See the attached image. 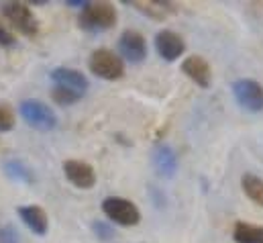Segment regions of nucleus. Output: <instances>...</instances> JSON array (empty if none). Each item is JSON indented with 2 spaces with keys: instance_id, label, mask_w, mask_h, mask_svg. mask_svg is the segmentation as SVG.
Segmentation results:
<instances>
[{
  "instance_id": "f257e3e1",
  "label": "nucleus",
  "mask_w": 263,
  "mask_h": 243,
  "mask_svg": "<svg viewBox=\"0 0 263 243\" xmlns=\"http://www.w3.org/2000/svg\"><path fill=\"white\" fill-rule=\"evenodd\" d=\"M117 25V10L110 2H88L80 14V27L90 31H104Z\"/></svg>"
},
{
  "instance_id": "f03ea898",
  "label": "nucleus",
  "mask_w": 263,
  "mask_h": 243,
  "mask_svg": "<svg viewBox=\"0 0 263 243\" xmlns=\"http://www.w3.org/2000/svg\"><path fill=\"white\" fill-rule=\"evenodd\" d=\"M88 65H90V72L102 80H119L125 74V63L121 60V56L110 49H104V47L96 49L90 56Z\"/></svg>"
},
{
  "instance_id": "7ed1b4c3",
  "label": "nucleus",
  "mask_w": 263,
  "mask_h": 243,
  "mask_svg": "<svg viewBox=\"0 0 263 243\" xmlns=\"http://www.w3.org/2000/svg\"><path fill=\"white\" fill-rule=\"evenodd\" d=\"M18 113L23 117V121L31 125L33 129L39 131H51L58 127V117L55 113L41 100H23L18 107Z\"/></svg>"
},
{
  "instance_id": "20e7f679",
  "label": "nucleus",
  "mask_w": 263,
  "mask_h": 243,
  "mask_svg": "<svg viewBox=\"0 0 263 243\" xmlns=\"http://www.w3.org/2000/svg\"><path fill=\"white\" fill-rule=\"evenodd\" d=\"M102 211H104V215L110 221H115L117 225H123V227H133V225H137L141 221L139 209L133 204L131 200H127V198L108 196L102 202Z\"/></svg>"
},
{
  "instance_id": "39448f33",
  "label": "nucleus",
  "mask_w": 263,
  "mask_h": 243,
  "mask_svg": "<svg viewBox=\"0 0 263 243\" xmlns=\"http://www.w3.org/2000/svg\"><path fill=\"white\" fill-rule=\"evenodd\" d=\"M2 12L4 16L8 19V23L12 27H16V31H21L23 35L27 37H33L37 35L39 31V25H37V19L33 16L31 8L27 4H21V2H6L2 6Z\"/></svg>"
},
{
  "instance_id": "423d86ee",
  "label": "nucleus",
  "mask_w": 263,
  "mask_h": 243,
  "mask_svg": "<svg viewBox=\"0 0 263 243\" xmlns=\"http://www.w3.org/2000/svg\"><path fill=\"white\" fill-rule=\"evenodd\" d=\"M233 94L245 111H251V113L263 111V86L259 82L249 80V78L237 80L233 84Z\"/></svg>"
},
{
  "instance_id": "0eeeda50",
  "label": "nucleus",
  "mask_w": 263,
  "mask_h": 243,
  "mask_svg": "<svg viewBox=\"0 0 263 243\" xmlns=\"http://www.w3.org/2000/svg\"><path fill=\"white\" fill-rule=\"evenodd\" d=\"M121 56L131 63H141L147 56V43L139 31H125L119 39Z\"/></svg>"
},
{
  "instance_id": "6e6552de",
  "label": "nucleus",
  "mask_w": 263,
  "mask_h": 243,
  "mask_svg": "<svg viewBox=\"0 0 263 243\" xmlns=\"http://www.w3.org/2000/svg\"><path fill=\"white\" fill-rule=\"evenodd\" d=\"M64 174L69 182L73 184L76 188H92L96 184V174H94V168L86 162H80V160H67L64 162Z\"/></svg>"
},
{
  "instance_id": "1a4fd4ad",
  "label": "nucleus",
  "mask_w": 263,
  "mask_h": 243,
  "mask_svg": "<svg viewBox=\"0 0 263 243\" xmlns=\"http://www.w3.org/2000/svg\"><path fill=\"white\" fill-rule=\"evenodd\" d=\"M155 47H157L159 56L165 61H176L184 54L186 43H184V39H182L178 33L165 29V31H159V33H157V37H155Z\"/></svg>"
},
{
  "instance_id": "9d476101",
  "label": "nucleus",
  "mask_w": 263,
  "mask_h": 243,
  "mask_svg": "<svg viewBox=\"0 0 263 243\" xmlns=\"http://www.w3.org/2000/svg\"><path fill=\"white\" fill-rule=\"evenodd\" d=\"M51 80L55 86L64 88V90H69L78 96H82L86 90H88V80L84 74L76 72V70H69V67H58L51 72Z\"/></svg>"
},
{
  "instance_id": "9b49d317",
  "label": "nucleus",
  "mask_w": 263,
  "mask_h": 243,
  "mask_svg": "<svg viewBox=\"0 0 263 243\" xmlns=\"http://www.w3.org/2000/svg\"><path fill=\"white\" fill-rule=\"evenodd\" d=\"M182 72L192 80L196 82L200 88H208L210 86V80H212V72H210V65L208 61L200 56H190L182 61Z\"/></svg>"
},
{
  "instance_id": "f8f14e48",
  "label": "nucleus",
  "mask_w": 263,
  "mask_h": 243,
  "mask_svg": "<svg viewBox=\"0 0 263 243\" xmlns=\"http://www.w3.org/2000/svg\"><path fill=\"white\" fill-rule=\"evenodd\" d=\"M151 162H153L155 172L163 178H172L178 170V158H176L174 149L167 145H157L151 153Z\"/></svg>"
},
{
  "instance_id": "ddd939ff",
  "label": "nucleus",
  "mask_w": 263,
  "mask_h": 243,
  "mask_svg": "<svg viewBox=\"0 0 263 243\" xmlns=\"http://www.w3.org/2000/svg\"><path fill=\"white\" fill-rule=\"evenodd\" d=\"M18 217L21 221L37 235H45L47 233V227H49V219H47V213L39 206V204H27V206H21L18 209Z\"/></svg>"
},
{
  "instance_id": "4468645a",
  "label": "nucleus",
  "mask_w": 263,
  "mask_h": 243,
  "mask_svg": "<svg viewBox=\"0 0 263 243\" xmlns=\"http://www.w3.org/2000/svg\"><path fill=\"white\" fill-rule=\"evenodd\" d=\"M135 8H139L143 14L151 16L153 21H163L165 16H170L174 12V4L172 2H133Z\"/></svg>"
},
{
  "instance_id": "2eb2a0df",
  "label": "nucleus",
  "mask_w": 263,
  "mask_h": 243,
  "mask_svg": "<svg viewBox=\"0 0 263 243\" xmlns=\"http://www.w3.org/2000/svg\"><path fill=\"white\" fill-rule=\"evenodd\" d=\"M233 237L237 243H263V227L253 223H237Z\"/></svg>"
},
{
  "instance_id": "dca6fc26",
  "label": "nucleus",
  "mask_w": 263,
  "mask_h": 243,
  "mask_svg": "<svg viewBox=\"0 0 263 243\" xmlns=\"http://www.w3.org/2000/svg\"><path fill=\"white\" fill-rule=\"evenodd\" d=\"M4 172L10 180H16V182H23V184H33L35 176L33 172L29 170L27 164H23L21 160H6L4 162Z\"/></svg>"
},
{
  "instance_id": "f3484780",
  "label": "nucleus",
  "mask_w": 263,
  "mask_h": 243,
  "mask_svg": "<svg viewBox=\"0 0 263 243\" xmlns=\"http://www.w3.org/2000/svg\"><path fill=\"white\" fill-rule=\"evenodd\" d=\"M241 186H243V192L255 202L263 206V180L253 176V174H245L243 180H241Z\"/></svg>"
},
{
  "instance_id": "a211bd4d",
  "label": "nucleus",
  "mask_w": 263,
  "mask_h": 243,
  "mask_svg": "<svg viewBox=\"0 0 263 243\" xmlns=\"http://www.w3.org/2000/svg\"><path fill=\"white\" fill-rule=\"evenodd\" d=\"M51 98H53L58 105H62V107L76 105V102L80 100L78 94H73V92H69V90H64V88H60V86H53V88H51Z\"/></svg>"
},
{
  "instance_id": "6ab92c4d",
  "label": "nucleus",
  "mask_w": 263,
  "mask_h": 243,
  "mask_svg": "<svg viewBox=\"0 0 263 243\" xmlns=\"http://www.w3.org/2000/svg\"><path fill=\"white\" fill-rule=\"evenodd\" d=\"M14 127V111L8 105H0V133H6Z\"/></svg>"
},
{
  "instance_id": "aec40b11",
  "label": "nucleus",
  "mask_w": 263,
  "mask_h": 243,
  "mask_svg": "<svg viewBox=\"0 0 263 243\" xmlns=\"http://www.w3.org/2000/svg\"><path fill=\"white\" fill-rule=\"evenodd\" d=\"M0 243H21V235L12 225L0 227Z\"/></svg>"
},
{
  "instance_id": "412c9836",
  "label": "nucleus",
  "mask_w": 263,
  "mask_h": 243,
  "mask_svg": "<svg viewBox=\"0 0 263 243\" xmlns=\"http://www.w3.org/2000/svg\"><path fill=\"white\" fill-rule=\"evenodd\" d=\"M94 229H96V235H98V237H104V239L112 237L110 227H108V225H104V223H94Z\"/></svg>"
},
{
  "instance_id": "4be33fe9",
  "label": "nucleus",
  "mask_w": 263,
  "mask_h": 243,
  "mask_svg": "<svg viewBox=\"0 0 263 243\" xmlns=\"http://www.w3.org/2000/svg\"><path fill=\"white\" fill-rule=\"evenodd\" d=\"M14 43V35H10V31H6L0 23V45H12Z\"/></svg>"
}]
</instances>
